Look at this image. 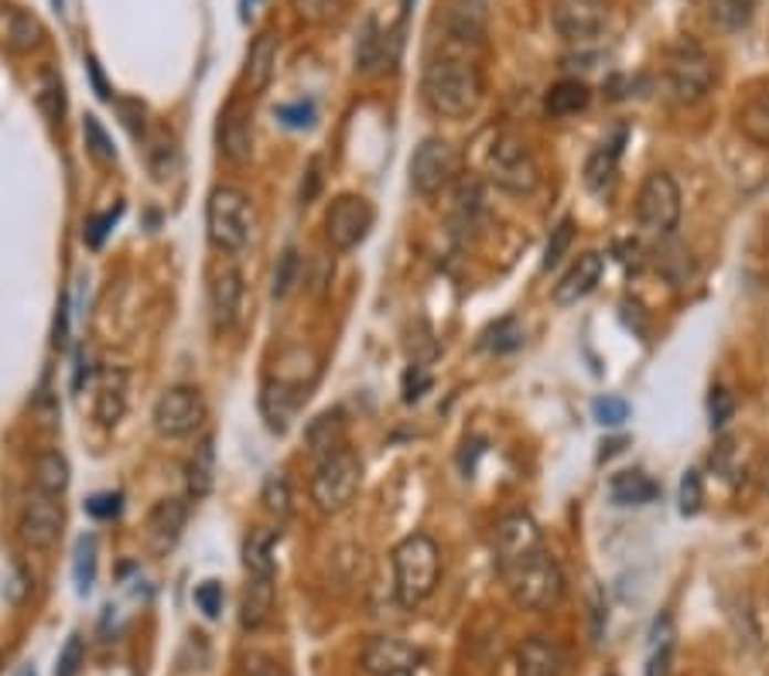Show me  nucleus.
I'll return each instance as SVG.
<instances>
[{
  "label": "nucleus",
  "mask_w": 769,
  "mask_h": 676,
  "mask_svg": "<svg viewBox=\"0 0 769 676\" xmlns=\"http://www.w3.org/2000/svg\"><path fill=\"white\" fill-rule=\"evenodd\" d=\"M442 578V550L428 534H411L393 547V591L400 609H418Z\"/></svg>",
  "instance_id": "7ed1b4c3"
},
{
  "label": "nucleus",
  "mask_w": 769,
  "mask_h": 676,
  "mask_svg": "<svg viewBox=\"0 0 769 676\" xmlns=\"http://www.w3.org/2000/svg\"><path fill=\"white\" fill-rule=\"evenodd\" d=\"M34 488L45 496L62 499L69 488V462L59 455V451H42L39 462H34Z\"/></svg>",
  "instance_id": "72a5a7b5"
},
{
  "label": "nucleus",
  "mask_w": 769,
  "mask_h": 676,
  "mask_svg": "<svg viewBox=\"0 0 769 676\" xmlns=\"http://www.w3.org/2000/svg\"><path fill=\"white\" fill-rule=\"evenodd\" d=\"M295 281H298V253L295 250H284V256H281V263H277V271H274V297L281 300V297H287V291L295 287Z\"/></svg>",
  "instance_id": "8fccbe9b"
},
{
  "label": "nucleus",
  "mask_w": 769,
  "mask_h": 676,
  "mask_svg": "<svg viewBox=\"0 0 769 676\" xmlns=\"http://www.w3.org/2000/svg\"><path fill=\"white\" fill-rule=\"evenodd\" d=\"M86 376H89V369H86V352H76V380H72V390H83Z\"/></svg>",
  "instance_id": "052dcab7"
},
{
  "label": "nucleus",
  "mask_w": 769,
  "mask_h": 676,
  "mask_svg": "<svg viewBox=\"0 0 769 676\" xmlns=\"http://www.w3.org/2000/svg\"><path fill=\"white\" fill-rule=\"evenodd\" d=\"M196 605L206 619H219V612H223V584L219 581H202L196 588Z\"/></svg>",
  "instance_id": "3c124183"
},
{
  "label": "nucleus",
  "mask_w": 769,
  "mask_h": 676,
  "mask_svg": "<svg viewBox=\"0 0 769 676\" xmlns=\"http://www.w3.org/2000/svg\"><path fill=\"white\" fill-rule=\"evenodd\" d=\"M83 659H86V649H83V635L72 632L65 638V646L59 653V663H55V676H80L83 669Z\"/></svg>",
  "instance_id": "de8ad7c7"
},
{
  "label": "nucleus",
  "mask_w": 769,
  "mask_h": 676,
  "mask_svg": "<svg viewBox=\"0 0 769 676\" xmlns=\"http://www.w3.org/2000/svg\"><path fill=\"white\" fill-rule=\"evenodd\" d=\"M636 222L646 236L664 240L681 222V188L667 171H650L636 196Z\"/></svg>",
  "instance_id": "1a4fd4ad"
},
{
  "label": "nucleus",
  "mask_w": 769,
  "mask_h": 676,
  "mask_svg": "<svg viewBox=\"0 0 769 676\" xmlns=\"http://www.w3.org/2000/svg\"><path fill=\"white\" fill-rule=\"evenodd\" d=\"M120 113H124V124L130 127V134H144V106L140 103H127L120 99Z\"/></svg>",
  "instance_id": "4d7b16f0"
},
{
  "label": "nucleus",
  "mask_w": 769,
  "mask_h": 676,
  "mask_svg": "<svg viewBox=\"0 0 769 676\" xmlns=\"http://www.w3.org/2000/svg\"><path fill=\"white\" fill-rule=\"evenodd\" d=\"M486 212V196H483V181L472 178V175H462L452 188V225L455 233H468L480 225Z\"/></svg>",
  "instance_id": "bb28decb"
},
{
  "label": "nucleus",
  "mask_w": 769,
  "mask_h": 676,
  "mask_svg": "<svg viewBox=\"0 0 769 676\" xmlns=\"http://www.w3.org/2000/svg\"><path fill=\"white\" fill-rule=\"evenodd\" d=\"M243 305V277L236 267H219L209 284V315L215 331H227L236 325Z\"/></svg>",
  "instance_id": "6ab92c4d"
},
{
  "label": "nucleus",
  "mask_w": 769,
  "mask_h": 676,
  "mask_svg": "<svg viewBox=\"0 0 769 676\" xmlns=\"http://www.w3.org/2000/svg\"><path fill=\"white\" fill-rule=\"evenodd\" d=\"M359 482H362V465L352 455L349 447H339L336 455H328L318 462L315 475H312V503L322 513H343L356 493H359Z\"/></svg>",
  "instance_id": "6e6552de"
},
{
  "label": "nucleus",
  "mask_w": 769,
  "mask_h": 676,
  "mask_svg": "<svg viewBox=\"0 0 769 676\" xmlns=\"http://www.w3.org/2000/svg\"><path fill=\"white\" fill-rule=\"evenodd\" d=\"M708 418H712V431H721L731 418H736V397H731L725 387H715L708 397Z\"/></svg>",
  "instance_id": "09e8293b"
},
{
  "label": "nucleus",
  "mask_w": 769,
  "mask_h": 676,
  "mask_svg": "<svg viewBox=\"0 0 769 676\" xmlns=\"http://www.w3.org/2000/svg\"><path fill=\"white\" fill-rule=\"evenodd\" d=\"M459 150L442 140V137H428L411 158V184L421 199L442 196L445 188L459 181Z\"/></svg>",
  "instance_id": "9d476101"
},
{
  "label": "nucleus",
  "mask_w": 769,
  "mask_h": 676,
  "mask_svg": "<svg viewBox=\"0 0 769 676\" xmlns=\"http://www.w3.org/2000/svg\"><path fill=\"white\" fill-rule=\"evenodd\" d=\"M277 120H284L287 127L305 130L315 120V106L312 103H291V106H277Z\"/></svg>",
  "instance_id": "864d4df0"
},
{
  "label": "nucleus",
  "mask_w": 769,
  "mask_h": 676,
  "mask_svg": "<svg viewBox=\"0 0 769 676\" xmlns=\"http://www.w3.org/2000/svg\"><path fill=\"white\" fill-rule=\"evenodd\" d=\"M148 165H151V175L158 181L171 178L178 171V147L168 134H155L151 144H148Z\"/></svg>",
  "instance_id": "58836bf2"
},
{
  "label": "nucleus",
  "mask_w": 769,
  "mask_h": 676,
  "mask_svg": "<svg viewBox=\"0 0 769 676\" xmlns=\"http://www.w3.org/2000/svg\"><path fill=\"white\" fill-rule=\"evenodd\" d=\"M571 240H575V219L571 215H565L555 230H551V240H547V246H544V260H540V267L544 271H551V267H558L561 263V256L568 253V246H571Z\"/></svg>",
  "instance_id": "c03bdc74"
},
{
  "label": "nucleus",
  "mask_w": 769,
  "mask_h": 676,
  "mask_svg": "<svg viewBox=\"0 0 769 676\" xmlns=\"http://www.w3.org/2000/svg\"><path fill=\"white\" fill-rule=\"evenodd\" d=\"M480 346L489 352H513L524 346V325L517 318H499L496 325H489L480 338Z\"/></svg>",
  "instance_id": "e433bc0d"
},
{
  "label": "nucleus",
  "mask_w": 769,
  "mask_h": 676,
  "mask_svg": "<svg viewBox=\"0 0 769 676\" xmlns=\"http://www.w3.org/2000/svg\"><path fill=\"white\" fill-rule=\"evenodd\" d=\"M42 34H45V31H42V21L34 18L31 11H24V8L4 11V24H0V42H4L11 52L24 55V52H31V49H39Z\"/></svg>",
  "instance_id": "c85d7f7f"
},
{
  "label": "nucleus",
  "mask_w": 769,
  "mask_h": 676,
  "mask_svg": "<svg viewBox=\"0 0 769 676\" xmlns=\"http://www.w3.org/2000/svg\"><path fill=\"white\" fill-rule=\"evenodd\" d=\"M274 601H277V591H274V578H253L246 581L243 588V598H240V625L246 632H256L264 629L274 615Z\"/></svg>",
  "instance_id": "a878e982"
},
{
  "label": "nucleus",
  "mask_w": 769,
  "mask_h": 676,
  "mask_svg": "<svg viewBox=\"0 0 769 676\" xmlns=\"http://www.w3.org/2000/svg\"><path fill=\"white\" fill-rule=\"evenodd\" d=\"M52 8H55V11H62V8H65V0H52Z\"/></svg>",
  "instance_id": "0e129e2a"
},
{
  "label": "nucleus",
  "mask_w": 769,
  "mask_h": 676,
  "mask_svg": "<svg viewBox=\"0 0 769 676\" xmlns=\"http://www.w3.org/2000/svg\"><path fill=\"white\" fill-rule=\"evenodd\" d=\"M589 103H592V89L584 86L581 80H558L551 89L544 93V113L551 120L575 117V113L589 109Z\"/></svg>",
  "instance_id": "c756f323"
},
{
  "label": "nucleus",
  "mask_w": 769,
  "mask_h": 676,
  "mask_svg": "<svg viewBox=\"0 0 769 676\" xmlns=\"http://www.w3.org/2000/svg\"><path fill=\"white\" fill-rule=\"evenodd\" d=\"M656 496H661V485L646 472H619L609 478V499L615 506H646Z\"/></svg>",
  "instance_id": "7c9ffc66"
},
{
  "label": "nucleus",
  "mask_w": 769,
  "mask_h": 676,
  "mask_svg": "<svg viewBox=\"0 0 769 676\" xmlns=\"http://www.w3.org/2000/svg\"><path fill=\"white\" fill-rule=\"evenodd\" d=\"M291 362H295V369L287 372V366L281 362L277 366V372L271 376V380L264 383V393H261V413H264V421H267V427L271 431H287V424H291V418H295L298 413V406L305 403V397H308V387H312V380H305V372H318L315 369V359H312V352H305V349H295L291 352Z\"/></svg>",
  "instance_id": "39448f33"
},
{
  "label": "nucleus",
  "mask_w": 769,
  "mask_h": 676,
  "mask_svg": "<svg viewBox=\"0 0 769 676\" xmlns=\"http://www.w3.org/2000/svg\"><path fill=\"white\" fill-rule=\"evenodd\" d=\"M592 418L602 424V427H622L630 421V403L622 400V397H599L596 403H592Z\"/></svg>",
  "instance_id": "49530a36"
},
{
  "label": "nucleus",
  "mask_w": 769,
  "mask_h": 676,
  "mask_svg": "<svg viewBox=\"0 0 769 676\" xmlns=\"http://www.w3.org/2000/svg\"><path fill=\"white\" fill-rule=\"evenodd\" d=\"M261 503H264V509H267L274 519H281V522L291 516V485H287V478H284L281 472H274V475L264 478Z\"/></svg>",
  "instance_id": "ea45409f"
},
{
  "label": "nucleus",
  "mask_w": 769,
  "mask_h": 676,
  "mask_svg": "<svg viewBox=\"0 0 769 676\" xmlns=\"http://www.w3.org/2000/svg\"><path fill=\"white\" fill-rule=\"evenodd\" d=\"M62 526H65V513H62V503L55 496H45V493H34L28 496L24 509H21V540L34 550H49L59 543L62 537Z\"/></svg>",
  "instance_id": "2eb2a0df"
},
{
  "label": "nucleus",
  "mask_w": 769,
  "mask_h": 676,
  "mask_svg": "<svg viewBox=\"0 0 769 676\" xmlns=\"http://www.w3.org/2000/svg\"><path fill=\"white\" fill-rule=\"evenodd\" d=\"M72 578H76V591L89 594L96 581V537H80L76 560H72Z\"/></svg>",
  "instance_id": "4c0bfd02"
},
{
  "label": "nucleus",
  "mask_w": 769,
  "mask_h": 676,
  "mask_svg": "<svg viewBox=\"0 0 769 676\" xmlns=\"http://www.w3.org/2000/svg\"><path fill=\"white\" fill-rule=\"evenodd\" d=\"M486 31H489V4L486 0H449L445 24H442L445 38H455V42L480 49L486 42Z\"/></svg>",
  "instance_id": "a211bd4d"
},
{
  "label": "nucleus",
  "mask_w": 769,
  "mask_h": 676,
  "mask_svg": "<svg viewBox=\"0 0 769 676\" xmlns=\"http://www.w3.org/2000/svg\"><path fill=\"white\" fill-rule=\"evenodd\" d=\"M480 49L455 42L442 34L438 45L421 72V96L428 109L442 120H465L468 113L483 103V68H480Z\"/></svg>",
  "instance_id": "f257e3e1"
},
{
  "label": "nucleus",
  "mask_w": 769,
  "mask_h": 676,
  "mask_svg": "<svg viewBox=\"0 0 769 676\" xmlns=\"http://www.w3.org/2000/svg\"><path fill=\"white\" fill-rule=\"evenodd\" d=\"M212 475H215V455H212V437H202L199 447L189 458V496L202 499L212 488Z\"/></svg>",
  "instance_id": "c9c22d12"
},
{
  "label": "nucleus",
  "mask_w": 769,
  "mask_h": 676,
  "mask_svg": "<svg viewBox=\"0 0 769 676\" xmlns=\"http://www.w3.org/2000/svg\"><path fill=\"white\" fill-rule=\"evenodd\" d=\"M537 547H544V537H540V526L534 522V516H527V513H506L493 526L496 563H509V560H517Z\"/></svg>",
  "instance_id": "f3484780"
},
{
  "label": "nucleus",
  "mask_w": 769,
  "mask_h": 676,
  "mask_svg": "<svg viewBox=\"0 0 769 676\" xmlns=\"http://www.w3.org/2000/svg\"><path fill=\"white\" fill-rule=\"evenodd\" d=\"M671 663H674V638H661V643H653V656L646 659V676H671Z\"/></svg>",
  "instance_id": "603ef678"
},
{
  "label": "nucleus",
  "mask_w": 769,
  "mask_h": 676,
  "mask_svg": "<svg viewBox=\"0 0 769 676\" xmlns=\"http://www.w3.org/2000/svg\"><path fill=\"white\" fill-rule=\"evenodd\" d=\"M243 568L253 578H274V530H253L243 540Z\"/></svg>",
  "instance_id": "f704fd0d"
},
{
  "label": "nucleus",
  "mask_w": 769,
  "mask_h": 676,
  "mask_svg": "<svg viewBox=\"0 0 769 676\" xmlns=\"http://www.w3.org/2000/svg\"><path fill=\"white\" fill-rule=\"evenodd\" d=\"M404 24H408V14L400 11L397 21H380V18H370L359 34V45H356V68L373 75V72H383V68H393L397 59H400V49H404Z\"/></svg>",
  "instance_id": "9b49d317"
},
{
  "label": "nucleus",
  "mask_w": 769,
  "mask_h": 676,
  "mask_svg": "<svg viewBox=\"0 0 769 676\" xmlns=\"http://www.w3.org/2000/svg\"><path fill=\"white\" fill-rule=\"evenodd\" d=\"M277 72V38L274 34H261L250 49V62H246V83L253 93H264Z\"/></svg>",
  "instance_id": "473e14b6"
},
{
  "label": "nucleus",
  "mask_w": 769,
  "mask_h": 676,
  "mask_svg": "<svg viewBox=\"0 0 769 676\" xmlns=\"http://www.w3.org/2000/svg\"><path fill=\"white\" fill-rule=\"evenodd\" d=\"M151 421H155V431L168 441L189 437L206 421V403H202L199 390H192V387H171L158 397Z\"/></svg>",
  "instance_id": "f8f14e48"
},
{
  "label": "nucleus",
  "mask_w": 769,
  "mask_h": 676,
  "mask_svg": "<svg viewBox=\"0 0 769 676\" xmlns=\"http://www.w3.org/2000/svg\"><path fill=\"white\" fill-rule=\"evenodd\" d=\"M715 59L694 42H681L671 49L667 55V68H664V86L667 96L681 106H691L708 96V89L715 86Z\"/></svg>",
  "instance_id": "423d86ee"
},
{
  "label": "nucleus",
  "mask_w": 769,
  "mask_h": 676,
  "mask_svg": "<svg viewBox=\"0 0 769 676\" xmlns=\"http://www.w3.org/2000/svg\"><path fill=\"white\" fill-rule=\"evenodd\" d=\"M83 140L89 147V155L99 161V165H114L117 161V147H114V137L106 134V127L99 124V117H89L83 120Z\"/></svg>",
  "instance_id": "a19ab883"
},
{
  "label": "nucleus",
  "mask_w": 769,
  "mask_h": 676,
  "mask_svg": "<svg viewBox=\"0 0 769 676\" xmlns=\"http://www.w3.org/2000/svg\"><path fill=\"white\" fill-rule=\"evenodd\" d=\"M186 522H189V503L186 499H161V503H155L151 513H148V526H144V530H148L151 550L155 553H168L178 543L181 530H186Z\"/></svg>",
  "instance_id": "4be33fe9"
},
{
  "label": "nucleus",
  "mask_w": 769,
  "mask_h": 676,
  "mask_svg": "<svg viewBox=\"0 0 769 676\" xmlns=\"http://www.w3.org/2000/svg\"><path fill=\"white\" fill-rule=\"evenodd\" d=\"M602 271H605V260L599 253H581L561 274V281L555 284V305L571 308L581 297H589L596 291V284L602 281Z\"/></svg>",
  "instance_id": "aec40b11"
},
{
  "label": "nucleus",
  "mask_w": 769,
  "mask_h": 676,
  "mask_svg": "<svg viewBox=\"0 0 769 676\" xmlns=\"http://www.w3.org/2000/svg\"><path fill=\"white\" fill-rule=\"evenodd\" d=\"M305 444H308V455L312 458H328L336 455L339 447H346V421H343V410H325L308 424L305 431Z\"/></svg>",
  "instance_id": "cd10ccee"
},
{
  "label": "nucleus",
  "mask_w": 769,
  "mask_h": 676,
  "mask_svg": "<svg viewBox=\"0 0 769 676\" xmlns=\"http://www.w3.org/2000/svg\"><path fill=\"white\" fill-rule=\"evenodd\" d=\"M486 175L509 196H534L540 184V168L534 150L513 134H499L486 155Z\"/></svg>",
  "instance_id": "0eeeda50"
},
{
  "label": "nucleus",
  "mask_w": 769,
  "mask_h": 676,
  "mask_svg": "<svg viewBox=\"0 0 769 676\" xmlns=\"http://www.w3.org/2000/svg\"><path fill=\"white\" fill-rule=\"evenodd\" d=\"M739 130L752 144L769 147V83H762L756 93H749L746 103L739 106Z\"/></svg>",
  "instance_id": "2f4dec72"
},
{
  "label": "nucleus",
  "mask_w": 769,
  "mask_h": 676,
  "mask_svg": "<svg viewBox=\"0 0 769 676\" xmlns=\"http://www.w3.org/2000/svg\"><path fill=\"white\" fill-rule=\"evenodd\" d=\"M373 219H377V212L362 196H339L325 212V240H328V246L339 250V253L356 250L366 236H370Z\"/></svg>",
  "instance_id": "ddd939ff"
},
{
  "label": "nucleus",
  "mask_w": 769,
  "mask_h": 676,
  "mask_svg": "<svg viewBox=\"0 0 769 676\" xmlns=\"http://www.w3.org/2000/svg\"><path fill=\"white\" fill-rule=\"evenodd\" d=\"M117 219H120V209L89 219V222H86V243H89V246H99V243H103V236H106L109 230H114V222H117Z\"/></svg>",
  "instance_id": "5fc2aeb1"
},
{
  "label": "nucleus",
  "mask_w": 769,
  "mask_h": 676,
  "mask_svg": "<svg viewBox=\"0 0 769 676\" xmlns=\"http://www.w3.org/2000/svg\"><path fill=\"white\" fill-rule=\"evenodd\" d=\"M219 147L233 165H246L253 155V117L243 103H230L219 117Z\"/></svg>",
  "instance_id": "412c9836"
},
{
  "label": "nucleus",
  "mask_w": 769,
  "mask_h": 676,
  "mask_svg": "<svg viewBox=\"0 0 769 676\" xmlns=\"http://www.w3.org/2000/svg\"><path fill=\"white\" fill-rule=\"evenodd\" d=\"M568 656L547 635H530L517 653V676H565Z\"/></svg>",
  "instance_id": "5701e85b"
},
{
  "label": "nucleus",
  "mask_w": 769,
  "mask_h": 676,
  "mask_svg": "<svg viewBox=\"0 0 769 676\" xmlns=\"http://www.w3.org/2000/svg\"><path fill=\"white\" fill-rule=\"evenodd\" d=\"M253 676H271V673H253Z\"/></svg>",
  "instance_id": "338daca9"
},
{
  "label": "nucleus",
  "mask_w": 769,
  "mask_h": 676,
  "mask_svg": "<svg viewBox=\"0 0 769 676\" xmlns=\"http://www.w3.org/2000/svg\"><path fill=\"white\" fill-rule=\"evenodd\" d=\"M609 4L605 0H555L551 4V24L571 45L596 42L609 28Z\"/></svg>",
  "instance_id": "4468645a"
},
{
  "label": "nucleus",
  "mask_w": 769,
  "mask_h": 676,
  "mask_svg": "<svg viewBox=\"0 0 769 676\" xmlns=\"http://www.w3.org/2000/svg\"><path fill=\"white\" fill-rule=\"evenodd\" d=\"M86 509L96 516V519H114L120 513V496L117 493H99L86 503Z\"/></svg>",
  "instance_id": "6e6d98bb"
},
{
  "label": "nucleus",
  "mask_w": 769,
  "mask_h": 676,
  "mask_svg": "<svg viewBox=\"0 0 769 676\" xmlns=\"http://www.w3.org/2000/svg\"><path fill=\"white\" fill-rule=\"evenodd\" d=\"M253 205L233 184H219L206 202V233L219 253H240L253 236Z\"/></svg>",
  "instance_id": "20e7f679"
},
{
  "label": "nucleus",
  "mask_w": 769,
  "mask_h": 676,
  "mask_svg": "<svg viewBox=\"0 0 769 676\" xmlns=\"http://www.w3.org/2000/svg\"><path fill=\"white\" fill-rule=\"evenodd\" d=\"M39 106L49 120H62L65 113V93H62V80L55 68H45L42 72V83H39Z\"/></svg>",
  "instance_id": "37998d69"
},
{
  "label": "nucleus",
  "mask_w": 769,
  "mask_h": 676,
  "mask_svg": "<svg viewBox=\"0 0 769 676\" xmlns=\"http://www.w3.org/2000/svg\"><path fill=\"white\" fill-rule=\"evenodd\" d=\"M250 4H253V0H243V8H250Z\"/></svg>",
  "instance_id": "69168bd1"
},
{
  "label": "nucleus",
  "mask_w": 769,
  "mask_h": 676,
  "mask_svg": "<svg viewBox=\"0 0 769 676\" xmlns=\"http://www.w3.org/2000/svg\"><path fill=\"white\" fill-rule=\"evenodd\" d=\"M89 75H93V86H96V93H99V99H109V89H106V83H103V75H99V65L89 59Z\"/></svg>",
  "instance_id": "680f3d73"
},
{
  "label": "nucleus",
  "mask_w": 769,
  "mask_h": 676,
  "mask_svg": "<svg viewBox=\"0 0 769 676\" xmlns=\"http://www.w3.org/2000/svg\"><path fill=\"white\" fill-rule=\"evenodd\" d=\"M622 144H626V130H619L612 140H605L602 147H596L589 161H584V188L596 196H605L615 175H619V158H622Z\"/></svg>",
  "instance_id": "393cba45"
},
{
  "label": "nucleus",
  "mask_w": 769,
  "mask_h": 676,
  "mask_svg": "<svg viewBox=\"0 0 769 676\" xmlns=\"http://www.w3.org/2000/svg\"><path fill=\"white\" fill-rule=\"evenodd\" d=\"M295 4H298L302 14H308V18H328V14H336L339 0H295Z\"/></svg>",
  "instance_id": "13d9d810"
},
{
  "label": "nucleus",
  "mask_w": 769,
  "mask_h": 676,
  "mask_svg": "<svg viewBox=\"0 0 769 676\" xmlns=\"http://www.w3.org/2000/svg\"><path fill=\"white\" fill-rule=\"evenodd\" d=\"M127 372L117 366H106L99 372V383H96V421L103 427H114L120 424V418L127 413Z\"/></svg>",
  "instance_id": "b1692460"
},
{
  "label": "nucleus",
  "mask_w": 769,
  "mask_h": 676,
  "mask_svg": "<svg viewBox=\"0 0 769 676\" xmlns=\"http://www.w3.org/2000/svg\"><path fill=\"white\" fill-rule=\"evenodd\" d=\"M677 503H681V516H698V513H702V506H705V482H702V472H694V468L684 472Z\"/></svg>",
  "instance_id": "a18cd8bd"
},
{
  "label": "nucleus",
  "mask_w": 769,
  "mask_h": 676,
  "mask_svg": "<svg viewBox=\"0 0 769 676\" xmlns=\"http://www.w3.org/2000/svg\"><path fill=\"white\" fill-rule=\"evenodd\" d=\"M18 676H34V666H24V669H21Z\"/></svg>",
  "instance_id": "e2e57ef3"
},
{
  "label": "nucleus",
  "mask_w": 769,
  "mask_h": 676,
  "mask_svg": "<svg viewBox=\"0 0 769 676\" xmlns=\"http://www.w3.org/2000/svg\"><path fill=\"white\" fill-rule=\"evenodd\" d=\"M318 184H322L318 161H312V165H308V184L302 181V202H305V205H308V202H315V196H318Z\"/></svg>",
  "instance_id": "bf43d9fd"
},
{
  "label": "nucleus",
  "mask_w": 769,
  "mask_h": 676,
  "mask_svg": "<svg viewBox=\"0 0 769 676\" xmlns=\"http://www.w3.org/2000/svg\"><path fill=\"white\" fill-rule=\"evenodd\" d=\"M424 663V653L397 635H377L362 649V669L370 676H414Z\"/></svg>",
  "instance_id": "dca6fc26"
},
{
  "label": "nucleus",
  "mask_w": 769,
  "mask_h": 676,
  "mask_svg": "<svg viewBox=\"0 0 769 676\" xmlns=\"http://www.w3.org/2000/svg\"><path fill=\"white\" fill-rule=\"evenodd\" d=\"M503 584L513 598V605L524 612H551L565 598V574L558 560L547 553V547H537L517 560L499 563Z\"/></svg>",
  "instance_id": "f03ea898"
},
{
  "label": "nucleus",
  "mask_w": 769,
  "mask_h": 676,
  "mask_svg": "<svg viewBox=\"0 0 769 676\" xmlns=\"http://www.w3.org/2000/svg\"><path fill=\"white\" fill-rule=\"evenodd\" d=\"M752 18V0H712V21L725 31H739Z\"/></svg>",
  "instance_id": "79ce46f5"
},
{
  "label": "nucleus",
  "mask_w": 769,
  "mask_h": 676,
  "mask_svg": "<svg viewBox=\"0 0 769 676\" xmlns=\"http://www.w3.org/2000/svg\"><path fill=\"white\" fill-rule=\"evenodd\" d=\"M0 666H4V659H0Z\"/></svg>",
  "instance_id": "774afa93"
}]
</instances>
